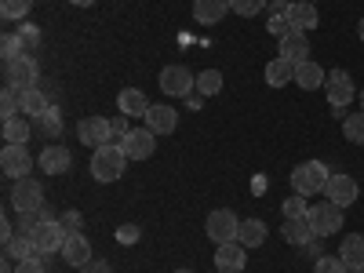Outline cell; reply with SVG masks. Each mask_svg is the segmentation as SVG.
<instances>
[{
  "instance_id": "f1b7e54d",
  "label": "cell",
  "mask_w": 364,
  "mask_h": 273,
  "mask_svg": "<svg viewBox=\"0 0 364 273\" xmlns=\"http://www.w3.org/2000/svg\"><path fill=\"white\" fill-rule=\"evenodd\" d=\"M26 139H29V124H26L22 113L11 117V120H4V142L8 146H26Z\"/></svg>"
},
{
  "instance_id": "6da1fadb",
  "label": "cell",
  "mask_w": 364,
  "mask_h": 273,
  "mask_svg": "<svg viewBox=\"0 0 364 273\" xmlns=\"http://www.w3.org/2000/svg\"><path fill=\"white\" fill-rule=\"evenodd\" d=\"M18 230H26L29 233V240L37 245V252L41 255H51V252H63V245H66V226L58 223V219H44V223H37V215H22V226Z\"/></svg>"
},
{
  "instance_id": "cb8c5ba5",
  "label": "cell",
  "mask_w": 364,
  "mask_h": 273,
  "mask_svg": "<svg viewBox=\"0 0 364 273\" xmlns=\"http://www.w3.org/2000/svg\"><path fill=\"white\" fill-rule=\"evenodd\" d=\"M41 252H37V245L29 240V233L26 230H18L8 245H4V259H11V262H22V259H37Z\"/></svg>"
},
{
  "instance_id": "4fadbf2b",
  "label": "cell",
  "mask_w": 364,
  "mask_h": 273,
  "mask_svg": "<svg viewBox=\"0 0 364 273\" xmlns=\"http://www.w3.org/2000/svg\"><path fill=\"white\" fill-rule=\"evenodd\" d=\"M248 266V248L240 240H230V245H215V269L223 273H240Z\"/></svg>"
},
{
  "instance_id": "d6a6232c",
  "label": "cell",
  "mask_w": 364,
  "mask_h": 273,
  "mask_svg": "<svg viewBox=\"0 0 364 273\" xmlns=\"http://www.w3.org/2000/svg\"><path fill=\"white\" fill-rule=\"evenodd\" d=\"M284 219H306L310 215V204H306V197L302 193H295V197H284Z\"/></svg>"
},
{
  "instance_id": "1f68e13d",
  "label": "cell",
  "mask_w": 364,
  "mask_h": 273,
  "mask_svg": "<svg viewBox=\"0 0 364 273\" xmlns=\"http://www.w3.org/2000/svg\"><path fill=\"white\" fill-rule=\"evenodd\" d=\"M343 132H346V139L353 146H364V109H357V113H350L343 120Z\"/></svg>"
},
{
  "instance_id": "8d00e7d4",
  "label": "cell",
  "mask_w": 364,
  "mask_h": 273,
  "mask_svg": "<svg viewBox=\"0 0 364 273\" xmlns=\"http://www.w3.org/2000/svg\"><path fill=\"white\" fill-rule=\"evenodd\" d=\"M18 55H26L18 33H4V41H0V58H4V63H11V58H18Z\"/></svg>"
},
{
  "instance_id": "ac0fdd59",
  "label": "cell",
  "mask_w": 364,
  "mask_h": 273,
  "mask_svg": "<svg viewBox=\"0 0 364 273\" xmlns=\"http://www.w3.org/2000/svg\"><path fill=\"white\" fill-rule=\"evenodd\" d=\"M70 164H73V154H70L66 146H48L44 154H41V161H37V168L44 175H66Z\"/></svg>"
},
{
  "instance_id": "484cf974",
  "label": "cell",
  "mask_w": 364,
  "mask_h": 273,
  "mask_svg": "<svg viewBox=\"0 0 364 273\" xmlns=\"http://www.w3.org/2000/svg\"><path fill=\"white\" fill-rule=\"evenodd\" d=\"M48 109H51V102H48V95H44L41 87H29V91H22V117H33V120H41Z\"/></svg>"
},
{
  "instance_id": "603a6c76",
  "label": "cell",
  "mask_w": 364,
  "mask_h": 273,
  "mask_svg": "<svg viewBox=\"0 0 364 273\" xmlns=\"http://www.w3.org/2000/svg\"><path fill=\"white\" fill-rule=\"evenodd\" d=\"M324 80H328V73L314 63V58H306V63L295 66V84H299L302 91H317V87H324Z\"/></svg>"
},
{
  "instance_id": "f6af8a7d",
  "label": "cell",
  "mask_w": 364,
  "mask_h": 273,
  "mask_svg": "<svg viewBox=\"0 0 364 273\" xmlns=\"http://www.w3.org/2000/svg\"><path fill=\"white\" fill-rule=\"evenodd\" d=\"M77 273H113V269H109V262H102V259H91V262L80 266Z\"/></svg>"
},
{
  "instance_id": "5b68a950",
  "label": "cell",
  "mask_w": 364,
  "mask_h": 273,
  "mask_svg": "<svg viewBox=\"0 0 364 273\" xmlns=\"http://www.w3.org/2000/svg\"><path fill=\"white\" fill-rule=\"evenodd\" d=\"M37 77H41V70L33 63V55H18L11 63H4V87H15L18 95L29 87H37Z\"/></svg>"
},
{
  "instance_id": "277c9868",
  "label": "cell",
  "mask_w": 364,
  "mask_h": 273,
  "mask_svg": "<svg viewBox=\"0 0 364 273\" xmlns=\"http://www.w3.org/2000/svg\"><path fill=\"white\" fill-rule=\"evenodd\" d=\"M8 197H11V208L18 211V215H33V211L44 208V186L37 178H15Z\"/></svg>"
},
{
  "instance_id": "bcb514c9",
  "label": "cell",
  "mask_w": 364,
  "mask_h": 273,
  "mask_svg": "<svg viewBox=\"0 0 364 273\" xmlns=\"http://www.w3.org/2000/svg\"><path fill=\"white\" fill-rule=\"evenodd\" d=\"M266 8H269V15H288V0H266Z\"/></svg>"
},
{
  "instance_id": "7bdbcfd3",
  "label": "cell",
  "mask_w": 364,
  "mask_h": 273,
  "mask_svg": "<svg viewBox=\"0 0 364 273\" xmlns=\"http://www.w3.org/2000/svg\"><path fill=\"white\" fill-rule=\"evenodd\" d=\"M109 124H113V142L120 146V142L128 139V132H132V128H128V117L120 113V117H113V120H109Z\"/></svg>"
},
{
  "instance_id": "b9f144b4",
  "label": "cell",
  "mask_w": 364,
  "mask_h": 273,
  "mask_svg": "<svg viewBox=\"0 0 364 273\" xmlns=\"http://www.w3.org/2000/svg\"><path fill=\"white\" fill-rule=\"evenodd\" d=\"M58 223L66 226V233H80V226H84V219H80V211H77V208L63 211V215H58Z\"/></svg>"
},
{
  "instance_id": "9c48e42d",
  "label": "cell",
  "mask_w": 364,
  "mask_h": 273,
  "mask_svg": "<svg viewBox=\"0 0 364 273\" xmlns=\"http://www.w3.org/2000/svg\"><path fill=\"white\" fill-rule=\"evenodd\" d=\"M208 237L215 240V245H230V240H237V230H240V219L233 215L230 208H219V211H211L208 223H204Z\"/></svg>"
},
{
  "instance_id": "8992f818",
  "label": "cell",
  "mask_w": 364,
  "mask_h": 273,
  "mask_svg": "<svg viewBox=\"0 0 364 273\" xmlns=\"http://www.w3.org/2000/svg\"><path fill=\"white\" fill-rule=\"evenodd\" d=\"M310 230H314V237H331V233H339L343 230V208L339 204H331V200H321V204H314L310 208Z\"/></svg>"
},
{
  "instance_id": "d6986e66",
  "label": "cell",
  "mask_w": 364,
  "mask_h": 273,
  "mask_svg": "<svg viewBox=\"0 0 364 273\" xmlns=\"http://www.w3.org/2000/svg\"><path fill=\"white\" fill-rule=\"evenodd\" d=\"M149 106H154V102L146 99V91H142V87H124V91L117 95V109L124 113V117H146Z\"/></svg>"
},
{
  "instance_id": "7a4b0ae2",
  "label": "cell",
  "mask_w": 364,
  "mask_h": 273,
  "mask_svg": "<svg viewBox=\"0 0 364 273\" xmlns=\"http://www.w3.org/2000/svg\"><path fill=\"white\" fill-rule=\"evenodd\" d=\"M124 168H128V154L117 142H106L91 154V175H95V182H117L124 175Z\"/></svg>"
},
{
  "instance_id": "52a82bcc",
  "label": "cell",
  "mask_w": 364,
  "mask_h": 273,
  "mask_svg": "<svg viewBox=\"0 0 364 273\" xmlns=\"http://www.w3.org/2000/svg\"><path fill=\"white\" fill-rule=\"evenodd\" d=\"M157 84H161V91H164L168 99H190L193 87H197V77L186 66H164Z\"/></svg>"
},
{
  "instance_id": "ab89813d",
  "label": "cell",
  "mask_w": 364,
  "mask_h": 273,
  "mask_svg": "<svg viewBox=\"0 0 364 273\" xmlns=\"http://www.w3.org/2000/svg\"><path fill=\"white\" fill-rule=\"evenodd\" d=\"M266 29L281 41L284 33H291V22H288V15H269V18H266Z\"/></svg>"
},
{
  "instance_id": "7c38bea8",
  "label": "cell",
  "mask_w": 364,
  "mask_h": 273,
  "mask_svg": "<svg viewBox=\"0 0 364 273\" xmlns=\"http://www.w3.org/2000/svg\"><path fill=\"white\" fill-rule=\"evenodd\" d=\"M324 197H328L331 204H339V208H350V204L360 197V186H357L353 175H331L328 186H324Z\"/></svg>"
},
{
  "instance_id": "7dc6e473",
  "label": "cell",
  "mask_w": 364,
  "mask_h": 273,
  "mask_svg": "<svg viewBox=\"0 0 364 273\" xmlns=\"http://www.w3.org/2000/svg\"><path fill=\"white\" fill-rule=\"evenodd\" d=\"M70 4H77V8H87V4H95V0H70Z\"/></svg>"
},
{
  "instance_id": "f907efd6",
  "label": "cell",
  "mask_w": 364,
  "mask_h": 273,
  "mask_svg": "<svg viewBox=\"0 0 364 273\" xmlns=\"http://www.w3.org/2000/svg\"><path fill=\"white\" fill-rule=\"evenodd\" d=\"M175 273H193V269H175Z\"/></svg>"
},
{
  "instance_id": "d590c367",
  "label": "cell",
  "mask_w": 364,
  "mask_h": 273,
  "mask_svg": "<svg viewBox=\"0 0 364 273\" xmlns=\"http://www.w3.org/2000/svg\"><path fill=\"white\" fill-rule=\"evenodd\" d=\"M230 11H233V15H245V18H252V15L266 11V0H230Z\"/></svg>"
},
{
  "instance_id": "e0dca14e",
  "label": "cell",
  "mask_w": 364,
  "mask_h": 273,
  "mask_svg": "<svg viewBox=\"0 0 364 273\" xmlns=\"http://www.w3.org/2000/svg\"><path fill=\"white\" fill-rule=\"evenodd\" d=\"M281 58H288L291 66H299V63H306L310 58V41H306V33H299V29H291V33H284L281 37Z\"/></svg>"
},
{
  "instance_id": "74e56055",
  "label": "cell",
  "mask_w": 364,
  "mask_h": 273,
  "mask_svg": "<svg viewBox=\"0 0 364 273\" xmlns=\"http://www.w3.org/2000/svg\"><path fill=\"white\" fill-rule=\"evenodd\" d=\"M41 128L48 132V139H58V132H63V117H58V109H55V106L41 117Z\"/></svg>"
},
{
  "instance_id": "f5cc1de1",
  "label": "cell",
  "mask_w": 364,
  "mask_h": 273,
  "mask_svg": "<svg viewBox=\"0 0 364 273\" xmlns=\"http://www.w3.org/2000/svg\"><path fill=\"white\" fill-rule=\"evenodd\" d=\"M215 273H223V269H215Z\"/></svg>"
},
{
  "instance_id": "ba28073f",
  "label": "cell",
  "mask_w": 364,
  "mask_h": 273,
  "mask_svg": "<svg viewBox=\"0 0 364 273\" xmlns=\"http://www.w3.org/2000/svg\"><path fill=\"white\" fill-rule=\"evenodd\" d=\"M324 91H328V102H331V109H336V113H343L353 102V95H357L346 70H331L328 80H324Z\"/></svg>"
},
{
  "instance_id": "ee69618b",
  "label": "cell",
  "mask_w": 364,
  "mask_h": 273,
  "mask_svg": "<svg viewBox=\"0 0 364 273\" xmlns=\"http://www.w3.org/2000/svg\"><path fill=\"white\" fill-rule=\"evenodd\" d=\"M15 273H44V255H37V259H22V262H15Z\"/></svg>"
},
{
  "instance_id": "8fae6325",
  "label": "cell",
  "mask_w": 364,
  "mask_h": 273,
  "mask_svg": "<svg viewBox=\"0 0 364 273\" xmlns=\"http://www.w3.org/2000/svg\"><path fill=\"white\" fill-rule=\"evenodd\" d=\"M120 149L128 154V161H146V157H154V149H157V135L149 128H132L128 139L120 142Z\"/></svg>"
},
{
  "instance_id": "7402d4cb",
  "label": "cell",
  "mask_w": 364,
  "mask_h": 273,
  "mask_svg": "<svg viewBox=\"0 0 364 273\" xmlns=\"http://www.w3.org/2000/svg\"><path fill=\"white\" fill-rule=\"evenodd\" d=\"M230 11V0H193V18L200 26H215Z\"/></svg>"
},
{
  "instance_id": "30bf717a",
  "label": "cell",
  "mask_w": 364,
  "mask_h": 273,
  "mask_svg": "<svg viewBox=\"0 0 364 273\" xmlns=\"http://www.w3.org/2000/svg\"><path fill=\"white\" fill-rule=\"evenodd\" d=\"M77 139H80V146L99 149V146L113 142V124H109L106 117H84L80 124H77Z\"/></svg>"
},
{
  "instance_id": "f546056e",
  "label": "cell",
  "mask_w": 364,
  "mask_h": 273,
  "mask_svg": "<svg viewBox=\"0 0 364 273\" xmlns=\"http://www.w3.org/2000/svg\"><path fill=\"white\" fill-rule=\"evenodd\" d=\"M219 91H223V73L219 70L197 73V95H219Z\"/></svg>"
},
{
  "instance_id": "4316f807",
  "label": "cell",
  "mask_w": 364,
  "mask_h": 273,
  "mask_svg": "<svg viewBox=\"0 0 364 273\" xmlns=\"http://www.w3.org/2000/svg\"><path fill=\"white\" fill-rule=\"evenodd\" d=\"M284 240L295 248H306L314 240V230H310V219H284Z\"/></svg>"
},
{
  "instance_id": "44dd1931",
  "label": "cell",
  "mask_w": 364,
  "mask_h": 273,
  "mask_svg": "<svg viewBox=\"0 0 364 273\" xmlns=\"http://www.w3.org/2000/svg\"><path fill=\"white\" fill-rule=\"evenodd\" d=\"M339 259L346 269H364V233H346L339 245Z\"/></svg>"
},
{
  "instance_id": "3957f363",
  "label": "cell",
  "mask_w": 364,
  "mask_h": 273,
  "mask_svg": "<svg viewBox=\"0 0 364 273\" xmlns=\"http://www.w3.org/2000/svg\"><path fill=\"white\" fill-rule=\"evenodd\" d=\"M328 178H331L328 164H321V161H302L299 168H291V190L302 193V197H317V193H324Z\"/></svg>"
},
{
  "instance_id": "ffe728a7",
  "label": "cell",
  "mask_w": 364,
  "mask_h": 273,
  "mask_svg": "<svg viewBox=\"0 0 364 273\" xmlns=\"http://www.w3.org/2000/svg\"><path fill=\"white\" fill-rule=\"evenodd\" d=\"M288 22H291V29H299V33L317 29L321 15H317V8H314V0H295V4L288 8Z\"/></svg>"
},
{
  "instance_id": "2e32d148",
  "label": "cell",
  "mask_w": 364,
  "mask_h": 273,
  "mask_svg": "<svg viewBox=\"0 0 364 273\" xmlns=\"http://www.w3.org/2000/svg\"><path fill=\"white\" fill-rule=\"evenodd\" d=\"M58 255H63L66 266H73V269H80V266H87L91 259H95V255H91V240H87L84 233H70Z\"/></svg>"
},
{
  "instance_id": "60d3db41",
  "label": "cell",
  "mask_w": 364,
  "mask_h": 273,
  "mask_svg": "<svg viewBox=\"0 0 364 273\" xmlns=\"http://www.w3.org/2000/svg\"><path fill=\"white\" fill-rule=\"evenodd\" d=\"M139 237H142V230H139L135 223L117 226V240H120V245H139Z\"/></svg>"
},
{
  "instance_id": "83f0119b",
  "label": "cell",
  "mask_w": 364,
  "mask_h": 273,
  "mask_svg": "<svg viewBox=\"0 0 364 273\" xmlns=\"http://www.w3.org/2000/svg\"><path fill=\"white\" fill-rule=\"evenodd\" d=\"M237 240L245 248H259L262 240H266V223L262 219H245V223H240V230H237Z\"/></svg>"
},
{
  "instance_id": "e575fe53",
  "label": "cell",
  "mask_w": 364,
  "mask_h": 273,
  "mask_svg": "<svg viewBox=\"0 0 364 273\" xmlns=\"http://www.w3.org/2000/svg\"><path fill=\"white\" fill-rule=\"evenodd\" d=\"M18 41H22V51H26V55H33V51H41V29L26 22V26L18 29Z\"/></svg>"
},
{
  "instance_id": "9a60e30c",
  "label": "cell",
  "mask_w": 364,
  "mask_h": 273,
  "mask_svg": "<svg viewBox=\"0 0 364 273\" xmlns=\"http://www.w3.org/2000/svg\"><path fill=\"white\" fill-rule=\"evenodd\" d=\"M146 128L154 132V135H171V132L178 128V109H171L168 102L149 106V113H146Z\"/></svg>"
},
{
  "instance_id": "836d02e7",
  "label": "cell",
  "mask_w": 364,
  "mask_h": 273,
  "mask_svg": "<svg viewBox=\"0 0 364 273\" xmlns=\"http://www.w3.org/2000/svg\"><path fill=\"white\" fill-rule=\"evenodd\" d=\"M33 11V0H0V15L4 18H26Z\"/></svg>"
},
{
  "instance_id": "c3c4849f",
  "label": "cell",
  "mask_w": 364,
  "mask_h": 273,
  "mask_svg": "<svg viewBox=\"0 0 364 273\" xmlns=\"http://www.w3.org/2000/svg\"><path fill=\"white\" fill-rule=\"evenodd\" d=\"M357 37L364 41V15H360V22H357Z\"/></svg>"
},
{
  "instance_id": "816d5d0a",
  "label": "cell",
  "mask_w": 364,
  "mask_h": 273,
  "mask_svg": "<svg viewBox=\"0 0 364 273\" xmlns=\"http://www.w3.org/2000/svg\"><path fill=\"white\" fill-rule=\"evenodd\" d=\"M350 273H364V269H350Z\"/></svg>"
},
{
  "instance_id": "5bb4252c",
  "label": "cell",
  "mask_w": 364,
  "mask_h": 273,
  "mask_svg": "<svg viewBox=\"0 0 364 273\" xmlns=\"http://www.w3.org/2000/svg\"><path fill=\"white\" fill-rule=\"evenodd\" d=\"M0 168H4L8 178H29V171H33V157L26 154V146H4Z\"/></svg>"
},
{
  "instance_id": "d4e9b609",
  "label": "cell",
  "mask_w": 364,
  "mask_h": 273,
  "mask_svg": "<svg viewBox=\"0 0 364 273\" xmlns=\"http://www.w3.org/2000/svg\"><path fill=\"white\" fill-rule=\"evenodd\" d=\"M295 80V66L288 63V58H273V63H266V84L269 87H284V84H291Z\"/></svg>"
},
{
  "instance_id": "f35d334b",
  "label": "cell",
  "mask_w": 364,
  "mask_h": 273,
  "mask_svg": "<svg viewBox=\"0 0 364 273\" xmlns=\"http://www.w3.org/2000/svg\"><path fill=\"white\" fill-rule=\"evenodd\" d=\"M314 273H350V269L343 266V259H339V255H321V259H317V266H314Z\"/></svg>"
},
{
  "instance_id": "681fc988",
  "label": "cell",
  "mask_w": 364,
  "mask_h": 273,
  "mask_svg": "<svg viewBox=\"0 0 364 273\" xmlns=\"http://www.w3.org/2000/svg\"><path fill=\"white\" fill-rule=\"evenodd\" d=\"M360 109H364V91H360Z\"/></svg>"
},
{
  "instance_id": "db71d44e",
  "label": "cell",
  "mask_w": 364,
  "mask_h": 273,
  "mask_svg": "<svg viewBox=\"0 0 364 273\" xmlns=\"http://www.w3.org/2000/svg\"><path fill=\"white\" fill-rule=\"evenodd\" d=\"M314 4H317V0H314Z\"/></svg>"
},
{
  "instance_id": "4dcf8cb0",
  "label": "cell",
  "mask_w": 364,
  "mask_h": 273,
  "mask_svg": "<svg viewBox=\"0 0 364 273\" xmlns=\"http://www.w3.org/2000/svg\"><path fill=\"white\" fill-rule=\"evenodd\" d=\"M18 113H22V95H18L15 87H4V91H0V117L11 120Z\"/></svg>"
}]
</instances>
